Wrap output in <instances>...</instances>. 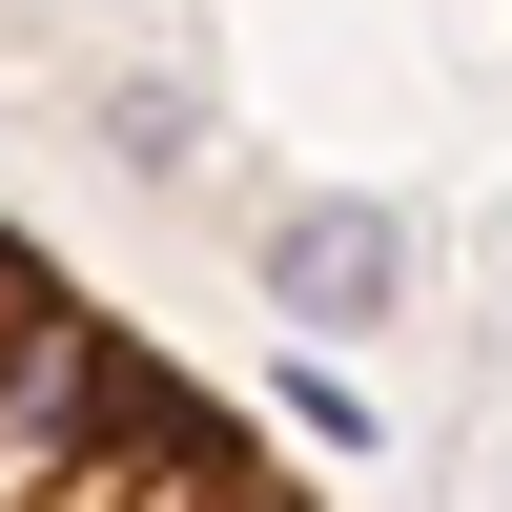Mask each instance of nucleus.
Returning a JSON list of instances; mask_svg holds the SVG:
<instances>
[{"label":"nucleus","mask_w":512,"mask_h":512,"mask_svg":"<svg viewBox=\"0 0 512 512\" xmlns=\"http://www.w3.org/2000/svg\"><path fill=\"white\" fill-rule=\"evenodd\" d=\"M0 512H308V472L0 226Z\"/></svg>","instance_id":"f257e3e1"},{"label":"nucleus","mask_w":512,"mask_h":512,"mask_svg":"<svg viewBox=\"0 0 512 512\" xmlns=\"http://www.w3.org/2000/svg\"><path fill=\"white\" fill-rule=\"evenodd\" d=\"M287 308H390V226H287Z\"/></svg>","instance_id":"f03ea898"}]
</instances>
